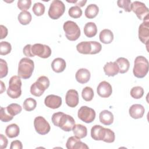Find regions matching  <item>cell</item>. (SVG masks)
Returning a JSON list of instances; mask_svg holds the SVG:
<instances>
[{"label": "cell", "mask_w": 149, "mask_h": 149, "mask_svg": "<svg viewBox=\"0 0 149 149\" xmlns=\"http://www.w3.org/2000/svg\"><path fill=\"white\" fill-rule=\"evenodd\" d=\"M51 120L55 126L65 132L72 130V128L75 125L74 119L72 116L62 112L54 113L51 117Z\"/></svg>", "instance_id": "obj_1"}, {"label": "cell", "mask_w": 149, "mask_h": 149, "mask_svg": "<svg viewBox=\"0 0 149 149\" xmlns=\"http://www.w3.org/2000/svg\"><path fill=\"white\" fill-rule=\"evenodd\" d=\"M34 68V63L31 59L27 57L23 58L19 63L18 76L23 79H29L32 75Z\"/></svg>", "instance_id": "obj_2"}, {"label": "cell", "mask_w": 149, "mask_h": 149, "mask_svg": "<svg viewBox=\"0 0 149 149\" xmlns=\"http://www.w3.org/2000/svg\"><path fill=\"white\" fill-rule=\"evenodd\" d=\"M101 44L97 41H82L76 45L77 51L82 54H96L101 51Z\"/></svg>", "instance_id": "obj_3"}, {"label": "cell", "mask_w": 149, "mask_h": 149, "mask_svg": "<svg viewBox=\"0 0 149 149\" xmlns=\"http://www.w3.org/2000/svg\"><path fill=\"white\" fill-rule=\"evenodd\" d=\"M148 72V61L143 56H138L135 58L133 73L137 78H143Z\"/></svg>", "instance_id": "obj_4"}, {"label": "cell", "mask_w": 149, "mask_h": 149, "mask_svg": "<svg viewBox=\"0 0 149 149\" xmlns=\"http://www.w3.org/2000/svg\"><path fill=\"white\" fill-rule=\"evenodd\" d=\"M49 80L47 76H41L30 87V93L36 97H40L49 86Z\"/></svg>", "instance_id": "obj_5"}, {"label": "cell", "mask_w": 149, "mask_h": 149, "mask_svg": "<svg viewBox=\"0 0 149 149\" xmlns=\"http://www.w3.org/2000/svg\"><path fill=\"white\" fill-rule=\"evenodd\" d=\"M22 81L19 76H13L9 81V87L7 89V94L12 98H19L22 94Z\"/></svg>", "instance_id": "obj_6"}, {"label": "cell", "mask_w": 149, "mask_h": 149, "mask_svg": "<svg viewBox=\"0 0 149 149\" xmlns=\"http://www.w3.org/2000/svg\"><path fill=\"white\" fill-rule=\"evenodd\" d=\"M63 29L66 38L70 41H76L80 36L81 31L78 25L71 20L64 23Z\"/></svg>", "instance_id": "obj_7"}, {"label": "cell", "mask_w": 149, "mask_h": 149, "mask_svg": "<svg viewBox=\"0 0 149 149\" xmlns=\"http://www.w3.org/2000/svg\"><path fill=\"white\" fill-rule=\"evenodd\" d=\"M65 6L62 1L59 0H54L52 1L49 10L48 16L54 20L59 19L65 12Z\"/></svg>", "instance_id": "obj_8"}, {"label": "cell", "mask_w": 149, "mask_h": 149, "mask_svg": "<svg viewBox=\"0 0 149 149\" xmlns=\"http://www.w3.org/2000/svg\"><path fill=\"white\" fill-rule=\"evenodd\" d=\"M77 116L78 118L83 122L90 123L95 119V112L91 108L87 106H82L78 111Z\"/></svg>", "instance_id": "obj_9"}, {"label": "cell", "mask_w": 149, "mask_h": 149, "mask_svg": "<svg viewBox=\"0 0 149 149\" xmlns=\"http://www.w3.org/2000/svg\"><path fill=\"white\" fill-rule=\"evenodd\" d=\"M34 126L36 131L41 135H45L47 134L51 129L49 123L41 116H38L35 118L34 120Z\"/></svg>", "instance_id": "obj_10"}, {"label": "cell", "mask_w": 149, "mask_h": 149, "mask_svg": "<svg viewBox=\"0 0 149 149\" xmlns=\"http://www.w3.org/2000/svg\"><path fill=\"white\" fill-rule=\"evenodd\" d=\"M132 10L140 20H144L148 16L149 10L146 5L139 1H134L132 3Z\"/></svg>", "instance_id": "obj_11"}, {"label": "cell", "mask_w": 149, "mask_h": 149, "mask_svg": "<svg viewBox=\"0 0 149 149\" xmlns=\"http://www.w3.org/2000/svg\"><path fill=\"white\" fill-rule=\"evenodd\" d=\"M31 51L34 56L37 55L42 58H49L51 55V49L48 45L39 43L32 45Z\"/></svg>", "instance_id": "obj_12"}, {"label": "cell", "mask_w": 149, "mask_h": 149, "mask_svg": "<svg viewBox=\"0 0 149 149\" xmlns=\"http://www.w3.org/2000/svg\"><path fill=\"white\" fill-rule=\"evenodd\" d=\"M149 17H147L139 27V38L147 47L148 44L149 39Z\"/></svg>", "instance_id": "obj_13"}, {"label": "cell", "mask_w": 149, "mask_h": 149, "mask_svg": "<svg viewBox=\"0 0 149 149\" xmlns=\"http://www.w3.org/2000/svg\"><path fill=\"white\" fill-rule=\"evenodd\" d=\"M108 128H105L100 125H96L91 129V136L94 140H102L104 141L106 138Z\"/></svg>", "instance_id": "obj_14"}, {"label": "cell", "mask_w": 149, "mask_h": 149, "mask_svg": "<svg viewBox=\"0 0 149 149\" xmlns=\"http://www.w3.org/2000/svg\"><path fill=\"white\" fill-rule=\"evenodd\" d=\"M66 147L68 149H88V147L80 141V139L76 136H71L68 138L66 143Z\"/></svg>", "instance_id": "obj_15"}, {"label": "cell", "mask_w": 149, "mask_h": 149, "mask_svg": "<svg viewBox=\"0 0 149 149\" xmlns=\"http://www.w3.org/2000/svg\"><path fill=\"white\" fill-rule=\"evenodd\" d=\"M65 101L66 104L71 107H76L79 104V94L77 91L74 89L69 90L66 93Z\"/></svg>", "instance_id": "obj_16"}, {"label": "cell", "mask_w": 149, "mask_h": 149, "mask_svg": "<svg viewBox=\"0 0 149 149\" xmlns=\"http://www.w3.org/2000/svg\"><path fill=\"white\" fill-rule=\"evenodd\" d=\"M97 94L102 98L109 97L112 93V88L111 85L106 81H102L98 84L97 88Z\"/></svg>", "instance_id": "obj_17"}, {"label": "cell", "mask_w": 149, "mask_h": 149, "mask_svg": "<svg viewBox=\"0 0 149 149\" xmlns=\"http://www.w3.org/2000/svg\"><path fill=\"white\" fill-rule=\"evenodd\" d=\"M45 105L51 109H56L62 105V98L56 95H48L44 100Z\"/></svg>", "instance_id": "obj_18"}, {"label": "cell", "mask_w": 149, "mask_h": 149, "mask_svg": "<svg viewBox=\"0 0 149 149\" xmlns=\"http://www.w3.org/2000/svg\"><path fill=\"white\" fill-rule=\"evenodd\" d=\"M145 112L144 107L141 104H133L129 110L130 116L133 119H139L143 116Z\"/></svg>", "instance_id": "obj_19"}, {"label": "cell", "mask_w": 149, "mask_h": 149, "mask_svg": "<svg viewBox=\"0 0 149 149\" xmlns=\"http://www.w3.org/2000/svg\"><path fill=\"white\" fill-rule=\"evenodd\" d=\"M91 77L90 71L85 68L79 69L75 74L76 80L80 84H85L87 83Z\"/></svg>", "instance_id": "obj_20"}, {"label": "cell", "mask_w": 149, "mask_h": 149, "mask_svg": "<svg viewBox=\"0 0 149 149\" xmlns=\"http://www.w3.org/2000/svg\"><path fill=\"white\" fill-rule=\"evenodd\" d=\"M103 69L105 74L108 76L113 77L119 73V68L115 61L107 62Z\"/></svg>", "instance_id": "obj_21"}, {"label": "cell", "mask_w": 149, "mask_h": 149, "mask_svg": "<svg viewBox=\"0 0 149 149\" xmlns=\"http://www.w3.org/2000/svg\"><path fill=\"white\" fill-rule=\"evenodd\" d=\"M99 119L101 123L105 125H110L113 122V115L111 112L103 110L100 113Z\"/></svg>", "instance_id": "obj_22"}, {"label": "cell", "mask_w": 149, "mask_h": 149, "mask_svg": "<svg viewBox=\"0 0 149 149\" xmlns=\"http://www.w3.org/2000/svg\"><path fill=\"white\" fill-rule=\"evenodd\" d=\"M66 62L61 58H56L51 63L52 69L56 73L62 72L66 68Z\"/></svg>", "instance_id": "obj_23"}, {"label": "cell", "mask_w": 149, "mask_h": 149, "mask_svg": "<svg viewBox=\"0 0 149 149\" xmlns=\"http://www.w3.org/2000/svg\"><path fill=\"white\" fill-rule=\"evenodd\" d=\"M100 40L104 44H110L113 40V34L111 30L109 29L102 30L99 35Z\"/></svg>", "instance_id": "obj_24"}, {"label": "cell", "mask_w": 149, "mask_h": 149, "mask_svg": "<svg viewBox=\"0 0 149 149\" xmlns=\"http://www.w3.org/2000/svg\"><path fill=\"white\" fill-rule=\"evenodd\" d=\"M97 33V27L94 22H88L84 27V33L88 38L94 37Z\"/></svg>", "instance_id": "obj_25"}, {"label": "cell", "mask_w": 149, "mask_h": 149, "mask_svg": "<svg viewBox=\"0 0 149 149\" xmlns=\"http://www.w3.org/2000/svg\"><path fill=\"white\" fill-rule=\"evenodd\" d=\"M115 62L119 68V73L123 74L128 71L130 67V63L126 58L120 57Z\"/></svg>", "instance_id": "obj_26"}, {"label": "cell", "mask_w": 149, "mask_h": 149, "mask_svg": "<svg viewBox=\"0 0 149 149\" xmlns=\"http://www.w3.org/2000/svg\"><path fill=\"white\" fill-rule=\"evenodd\" d=\"M72 130L75 136L79 139H83L87 134V129L86 127L81 124L74 125L72 128Z\"/></svg>", "instance_id": "obj_27"}, {"label": "cell", "mask_w": 149, "mask_h": 149, "mask_svg": "<svg viewBox=\"0 0 149 149\" xmlns=\"http://www.w3.org/2000/svg\"><path fill=\"white\" fill-rule=\"evenodd\" d=\"M19 133V127L15 123H12L8 125L5 129L6 135L9 138H14L18 136Z\"/></svg>", "instance_id": "obj_28"}, {"label": "cell", "mask_w": 149, "mask_h": 149, "mask_svg": "<svg viewBox=\"0 0 149 149\" xmlns=\"http://www.w3.org/2000/svg\"><path fill=\"white\" fill-rule=\"evenodd\" d=\"M99 12V8L95 4H90L85 10V16L88 19H93L97 16Z\"/></svg>", "instance_id": "obj_29"}, {"label": "cell", "mask_w": 149, "mask_h": 149, "mask_svg": "<svg viewBox=\"0 0 149 149\" xmlns=\"http://www.w3.org/2000/svg\"><path fill=\"white\" fill-rule=\"evenodd\" d=\"M19 23L22 25H27L31 21L32 16L28 11H22L17 17Z\"/></svg>", "instance_id": "obj_30"}, {"label": "cell", "mask_w": 149, "mask_h": 149, "mask_svg": "<svg viewBox=\"0 0 149 149\" xmlns=\"http://www.w3.org/2000/svg\"><path fill=\"white\" fill-rule=\"evenodd\" d=\"M37 106V101L33 98H26L23 104V108L27 111L34 110Z\"/></svg>", "instance_id": "obj_31"}, {"label": "cell", "mask_w": 149, "mask_h": 149, "mask_svg": "<svg viewBox=\"0 0 149 149\" xmlns=\"http://www.w3.org/2000/svg\"><path fill=\"white\" fill-rule=\"evenodd\" d=\"M6 109L10 115L15 116L21 112L22 108L20 105L16 103H13L8 105L6 107Z\"/></svg>", "instance_id": "obj_32"}, {"label": "cell", "mask_w": 149, "mask_h": 149, "mask_svg": "<svg viewBox=\"0 0 149 149\" xmlns=\"http://www.w3.org/2000/svg\"><path fill=\"white\" fill-rule=\"evenodd\" d=\"M81 96L86 101H90L94 97V91L93 88L90 87H84L81 92Z\"/></svg>", "instance_id": "obj_33"}, {"label": "cell", "mask_w": 149, "mask_h": 149, "mask_svg": "<svg viewBox=\"0 0 149 149\" xmlns=\"http://www.w3.org/2000/svg\"><path fill=\"white\" fill-rule=\"evenodd\" d=\"M144 94V89L140 86L133 87L130 90V95L134 99L141 98Z\"/></svg>", "instance_id": "obj_34"}, {"label": "cell", "mask_w": 149, "mask_h": 149, "mask_svg": "<svg viewBox=\"0 0 149 149\" xmlns=\"http://www.w3.org/2000/svg\"><path fill=\"white\" fill-rule=\"evenodd\" d=\"M68 13L71 17L77 19L79 18L82 15V10L80 7L77 6H74L69 8Z\"/></svg>", "instance_id": "obj_35"}, {"label": "cell", "mask_w": 149, "mask_h": 149, "mask_svg": "<svg viewBox=\"0 0 149 149\" xmlns=\"http://www.w3.org/2000/svg\"><path fill=\"white\" fill-rule=\"evenodd\" d=\"M32 10L33 13L35 14V15L37 16H40L42 15L44 13L45 6L44 5V4L40 2H37L33 5Z\"/></svg>", "instance_id": "obj_36"}, {"label": "cell", "mask_w": 149, "mask_h": 149, "mask_svg": "<svg viewBox=\"0 0 149 149\" xmlns=\"http://www.w3.org/2000/svg\"><path fill=\"white\" fill-rule=\"evenodd\" d=\"M12 50L11 44L7 41H2L0 42V54L6 55L10 52Z\"/></svg>", "instance_id": "obj_37"}, {"label": "cell", "mask_w": 149, "mask_h": 149, "mask_svg": "<svg viewBox=\"0 0 149 149\" xmlns=\"http://www.w3.org/2000/svg\"><path fill=\"white\" fill-rule=\"evenodd\" d=\"M13 116L10 115V113L8 112L6 108L1 107V111H0V119L2 122H8L12 120Z\"/></svg>", "instance_id": "obj_38"}, {"label": "cell", "mask_w": 149, "mask_h": 149, "mask_svg": "<svg viewBox=\"0 0 149 149\" xmlns=\"http://www.w3.org/2000/svg\"><path fill=\"white\" fill-rule=\"evenodd\" d=\"M118 6L123 8L125 12H130L132 11V2L130 0H119L117 1Z\"/></svg>", "instance_id": "obj_39"}, {"label": "cell", "mask_w": 149, "mask_h": 149, "mask_svg": "<svg viewBox=\"0 0 149 149\" xmlns=\"http://www.w3.org/2000/svg\"><path fill=\"white\" fill-rule=\"evenodd\" d=\"M31 5V0H19L17 1V7L22 11H26Z\"/></svg>", "instance_id": "obj_40"}, {"label": "cell", "mask_w": 149, "mask_h": 149, "mask_svg": "<svg viewBox=\"0 0 149 149\" xmlns=\"http://www.w3.org/2000/svg\"><path fill=\"white\" fill-rule=\"evenodd\" d=\"M0 78L2 79L8 74V68L7 63L2 59H0Z\"/></svg>", "instance_id": "obj_41"}, {"label": "cell", "mask_w": 149, "mask_h": 149, "mask_svg": "<svg viewBox=\"0 0 149 149\" xmlns=\"http://www.w3.org/2000/svg\"><path fill=\"white\" fill-rule=\"evenodd\" d=\"M31 47L32 45L31 44H27L23 49V52L25 56L28 57H33L34 55L32 53L31 51Z\"/></svg>", "instance_id": "obj_42"}, {"label": "cell", "mask_w": 149, "mask_h": 149, "mask_svg": "<svg viewBox=\"0 0 149 149\" xmlns=\"http://www.w3.org/2000/svg\"><path fill=\"white\" fill-rule=\"evenodd\" d=\"M23 148L22 143L19 140L13 141L10 144V149H22Z\"/></svg>", "instance_id": "obj_43"}, {"label": "cell", "mask_w": 149, "mask_h": 149, "mask_svg": "<svg viewBox=\"0 0 149 149\" xmlns=\"http://www.w3.org/2000/svg\"><path fill=\"white\" fill-rule=\"evenodd\" d=\"M8 140L5 136H4L2 134H0V148L1 149H3L6 148L8 145Z\"/></svg>", "instance_id": "obj_44"}, {"label": "cell", "mask_w": 149, "mask_h": 149, "mask_svg": "<svg viewBox=\"0 0 149 149\" xmlns=\"http://www.w3.org/2000/svg\"><path fill=\"white\" fill-rule=\"evenodd\" d=\"M0 30H1L0 39H3V38H5L8 35V29L5 26H4L3 25H1L0 26Z\"/></svg>", "instance_id": "obj_45"}, {"label": "cell", "mask_w": 149, "mask_h": 149, "mask_svg": "<svg viewBox=\"0 0 149 149\" xmlns=\"http://www.w3.org/2000/svg\"><path fill=\"white\" fill-rule=\"evenodd\" d=\"M68 2H70V3H76V5L79 6V7H82L84 6L86 4V3L87 2V1L84 0V1H67Z\"/></svg>", "instance_id": "obj_46"}, {"label": "cell", "mask_w": 149, "mask_h": 149, "mask_svg": "<svg viewBox=\"0 0 149 149\" xmlns=\"http://www.w3.org/2000/svg\"><path fill=\"white\" fill-rule=\"evenodd\" d=\"M0 83H1V94H2L5 90V86L3 84V83L2 81H0Z\"/></svg>", "instance_id": "obj_47"}]
</instances>
